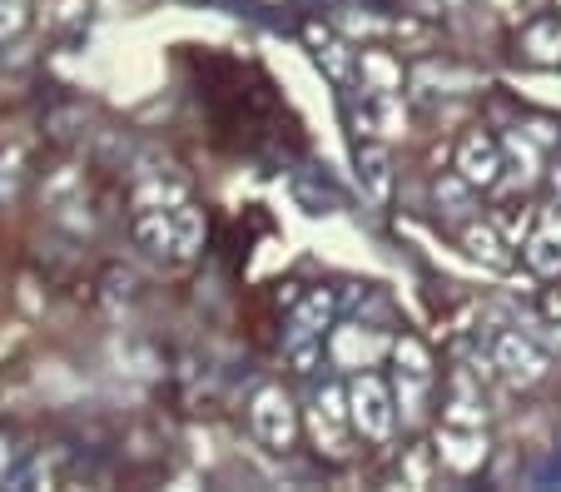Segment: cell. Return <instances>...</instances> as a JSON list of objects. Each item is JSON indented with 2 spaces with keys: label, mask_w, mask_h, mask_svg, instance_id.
<instances>
[{
  "label": "cell",
  "mask_w": 561,
  "mask_h": 492,
  "mask_svg": "<svg viewBox=\"0 0 561 492\" xmlns=\"http://www.w3.org/2000/svg\"><path fill=\"white\" fill-rule=\"evenodd\" d=\"M129 234L139 249L159 259H194V249L204 244V219L190 199L174 204H139L135 219H129Z\"/></svg>",
  "instance_id": "6da1fadb"
},
{
  "label": "cell",
  "mask_w": 561,
  "mask_h": 492,
  "mask_svg": "<svg viewBox=\"0 0 561 492\" xmlns=\"http://www.w3.org/2000/svg\"><path fill=\"white\" fill-rule=\"evenodd\" d=\"M348 417H353V428L363 433V438L382 443L392 438V423H398V408H392L388 388L378 384L373 374H358L348 388Z\"/></svg>",
  "instance_id": "7a4b0ae2"
},
{
  "label": "cell",
  "mask_w": 561,
  "mask_h": 492,
  "mask_svg": "<svg viewBox=\"0 0 561 492\" xmlns=\"http://www.w3.org/2000/svg\"><path fill=\"white\" fill-rule=\"evenodd\" d=\"M249 428H254V438L264 443L268 453L294 448L298 417H294V403H288L284 388H259L254 403H249Z\"/></svg>",
  "instance_id": "3957f363"
},
{
  "label": "cell",
  "mask_w": 561,
  "mask_h": 492,
  "mask_svg": "<svg viewBox=\"0 0 561 492\" xmlns=\"http://www.w3.org/2000/svg\"><path fill=\"white\" fill-rule=\"evenodd\" d=\"M392 358H398V398H403V413L408 417H423L427 388H433V364H427V348L417 339H398Z\"/></svg>",
  "instance_id": "277c9868"
},
{
  "label": "cell",
  "mask_w": 561,
  "mask_h": 492,
  "mask_svg": "<svg viewBox=\"0 0 561 492\" xmlns=\"http://www.w3.org/2000/svg\"><path fill=\"white\" fill-rule=\"evenodd\" d=\"M502 145L492 135H467L462 150H457V174H462V184H472V190H492V184L502 180Z\"/></svg>",
  "instance_id": "5b68a950"
},
{
  "label": "cell",
  "mask_w": 561,
  "mask_h": 492,
  "mask_svg": "<svg viewBox=\"0 0 561 492\" xmlns=\"http://www.w3.org/2000/svg\"><path fill=\"white\" fill-rule=\"evenodd\" d=\"M497 368L512 378V384H537L547 374V354H541L531 339L522 333H502L497 339Z\"/></svg>",
  "instance_id": "8992f818"
},
{
  "label": "cell",
  "mask_w": 561,
  "mask_h": 492,
  "mask_svg": "<svg viewBox=\"0 0 561 492\" xmlns=\"http://www.w3.org/2000/svg\"><path fill=\"white\" fill-rule=\"evenodd\" d=\"M443 458L453 462V468H477V462L488 458V438H482V423H453L447 417L443 428Z\"/></svg>",
  "instance_id": "52a82bcc"
},
{
  "label": "cell",
  "mask_w": 561,
  "mask_h": 492,
  "mask_svg": "<svg viewBox=\"0 0 561 492\" xmlns=\"http://www.w3.org/2000/svg\"><path fill=\"white\" fill-rule=\"evenodd\" d=\"M363 129L373 135H403V105L392 100V90H363V105H358Z\"/></svg>",
  "instance_id": "ba28073f"
},
{
  "label": "cell",
  "mask_w": 561,
  "mask_h": 492,
  "mask_svg": "<svg viewBox=\"0 0 561 492\" xmlns=\"http://www.w3.org/2000/svg\"><path fill=\"white\" fill-rule=\"evenodd\" d=\"M382 348H388V343H382L373 329L363 333L358 323H348V329L333 333V358H339L343 368H363V364H373V358H378Z\"/></svg>",
  "instance_id": "9c48e42d"
},
{
  "label": "cell",
  "mask_w": 561,
  "mask_h": 492,
  "mask_svg": "<svg viewBox=\"0 0 561 492\" xmlns=\"http://www.w3.org/2000/svg\"><path fill=\"white\" fill-rule=\"evenodd\" d=\"M358 184H363V194H368L373 204L388 199V190H392V160H388V150H382V145H358Z\"/></svg>",
  "instance_id": "30bf717a"
},
{
  "label": "cell",
  "mask_w": 561,
  "mask_h": 492,
  "mask_svg": "<svg viewBox=\"0 0 561 492\" xmlns=\"http://www.w3.org/2000/svg\"><path fill=\"white\" fill-rule=\"evenodd\" d=\"M333 323V294H308L294 313V339H323V329Z\"/></svg>",
  "instance_id": "8fae6325"
},
{
  "label": "cell",
  "mask_w": 561,
  "mask_h": 492,
  "mask_svg": "<svg viewBox=\"0 0 561 492\" xmlns=\"http://www.w3.org/2000/svg\"><path fill=\"white\" fill-rule=\"evenodd\" d=\"M527 264L537 268V274H561V225H557V219H551V225H541L537 234H531Z\"/></svg>",
  "instance_id": "7c38bea8"
},
{
  "label": "cell",
  "mask_w": 561,
  "mask_h": 492,
  "mask_svg": "<svg viewBox=\"0 0 561 492\" xmlns=\"http://www.w3.org/2000/svg\"><path fill=\"white\" fill-rule=\"evenodd\" d=\"M462 244H467V254L482 259L488 268H507V244L497 239V229H492V225H472L462 234Z\"/></svg>",
  "instance_id": "4fadbf2b"
},
{
  "label": "cell",
  "mask_w": 561,
  "mask_h": 492,
  "mask_svg": "<svg viewBox=\"0 0 561 492\" xmlns=\"http://www.w3.org/2000/svg\"><path fill=\"white\" fill-rule=\"evenodd\" d=\"M343 403H348V398H343L339 388H323V393H318V403H313V428H318V438H329V448H339Z\"/></svg>",
  "instance_id": "5bb4252c"
},
{
  "label": "cell",
  "mask_w": 561,
  "mask_h": 492,
  "mask_svg": "<svg viewBox=\"0 0 561 492\" xmlns=\"http://www.w3.org/2000/svg\"><path fill=\"white\" fill-rule=\"evenodd\" d=\"M21 184H25V145H11V150H0V204L21 199Z\"/></svg>",
  "instance_id": "9a60e30c"
},
{
  "label": "cell",
  "mask_w": 561,
  "mask_h": 492,
  "mask_svg": "<svg viewBox=\"0 0 561 492\" xmlns=\"http://www.w3.org/2000/svg\"><path fill=\"white\" fill-rule=\"evenodd\" d=\"M527 45H531V55H537V60H557V55H561V25H531Z\"/></svg>",
  "instance_id": "2e32d148"
},
{
  "label": "cell",
  "mask_w": 561,
  "mask_h": 492,
  "mask_svg": "<svg viewBox=\"0 0 561 492\" xmlns=\"http://www.w3.org/2000/svg\"><path fill=\"white\" fill-rule=\"evenodd\" d=\"M0 482H25L21 448H15V438H5V433H0Z\"/></svg>",
  "instance_id": "e0dca14e"
},
{
  "label": "cell",
  "mask_w": 561,
  "mask_h": 492,
  "mask_svg": "<svg viewBox=\"0 0 561 492\" xmlns=\"http://www.w3.org/2000/svg\"><path fill=\"white\" fill-rule=\"evenodd\" d=\"M21 25H25V0H0V45L21 35Z\"/></svg>",
  "instance_id": "ac0fdd59"
},
{
  "label": "cell",
  "mask_w": 561,
  "mask_h": 492,
  "mask_svg": "<svg viewBox=\"0 0 561 492\" xmlns=\"http://www.w3.org/2000/svg\"><path fill=\"white\" fill-rule=\"evenodd\" d=\"M323 60H329V70H333V80H348V55H343V45H329V50H318Z\"/></svg>",
  "instance_id": "d6986e66"
},
{
  "label": "cell",
  "mask_w": 561,
  "mask_h": 492,
  "mask_svg": "<svg viewBox=\"0 0 561 492\" xmlns=\"http://www.w3.org/2000/svg\"><path fill=\"white\" fill-rule=\"evenodd\" d=\"M557 194H561V170H557Z\"/></svg>",
  "instance_id": "ffe728a7"
}]
</instances>
